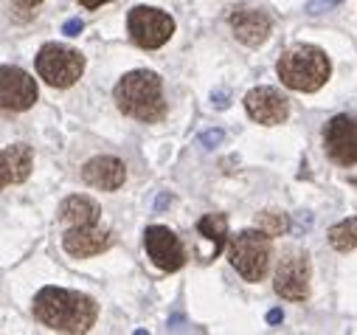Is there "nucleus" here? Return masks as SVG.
Here are the masks:
<instances>
[{
	"mask_svg": "<svg viewBox=\"0 0 357 335\" xmlns=\"http://www.w3.org/2000/svg\"><path fill=\"white\" fill-rule=\"evenodd\" d=\"M284 318V313L282 310H271V313H267V321H271V324H279Z\"/></svg>",
	"mask_w": 357,
	"mask_h": 335,
	"instance_id": "25",
	"label": "nucleus"
},
{
	"mask_svg": "<svg viewBox=\"0 0 357 335\" xmlns=\"http://www.w3.org/2000/svg\"><path fill=\"white\" fill-rule=\"evenodd\" d=\"M99 206L84 195H73L59 206V220L68 225H93L99 223Z\"/></svg>",
	"mask_w": 357,
	"mask_h": 335,
	"instance_id": "16",
	"label": "nucleus"
},
{
	"mask_svg": "<svg viewBox=\"0 0 357 335\" xmlns=\"http://www.w3.org/2000/svg\"><path fill=\"white\" fill-rule=\"evenodd\" d=\"M34 315L56 332H87L96 324L99 304L79 290L43 288L34 296Z\"/></svg>",
	"mask_w": 357,
	"mask_h": 335,
	"instance_id": "1",
	"label": "nucleus"
},
{
	"mask_svg": "<svg viewBox=\"0 0 357 335\" xmlns=\"http://www.w3.org/2000/svg\"><path fill=\"white\" fill-rule=\"evenodd\" d=\"M127 29L135 40V45L152 51L169 43V37L174 34V20L160 12V9H149V6H135L127 15Z\"/></svg>",
	"mask_w": 357,
	"mask_h": 335,
	"instance_id": "6",
	"label": "nucleus"
},
{
	"mask_svg": "<svg viewBox=\"0 0 357 335\" xmlns=\"http://www.w3.org/2000/svg\"><path fill=\"white\" fill-rule=\"evenodd\" d=\"M324 147L335 163L340 166L357 163V116L340 113L329 119L324 127Z\"/></svg>",
	"mask_w": 357,
	"mask_h": 335,
	"instance_id": "7",
	"label": "nucleus"
},
{
	"mask_svg": "<svg viewBox=\"0 0 357 335\" xmlns=\"http://www.w3.org/2000/svg\"><path fill=\"white\" fill-rule=\"evenodd\" d=\"M279 79L282 85L298 94H315L329 79V57L315 45H293L279 57Z\"/></svg>",
	"mask_w": 357,
	"mask_h": 335,
	"instance_id": "3",
	"label": "nucleus"
},
{
	"mask_svg": "<svg viewBox=\"0 0 357 335\" xmlns=\"http://www.w3.org/2000/svg\"><path fill=\"white\" fill-rule=\"evenodd\" d=\"M82 181L91 184L93 189H102V192H116L127 181V166L119 158L102 155V158H93L82 166Z\"/></svg>",
	"mask_w": 357,
	"mask_h": 335,
	"instance_id": "13",
	"label": "nucleus"
},
{
	"mask_svg": "<svg viewBox=\"0 0 357 335\" xmlns=\"http://www.w3.org/2000/svg\"><path fill=\"white\" fill-rule=\"evenodd\" d=\"M197 228H200L203 237H208V239L214 242V257H217L220 251H222L225 237H228V220H225V214H206V217L197 223Z\"/></svg>",
	"mask_w": 357,
	"mask_h": 335,
	"instance_id": "17",
	"label": "nucleus"
},
{
	"mask_svg": "<svg viewBox=\"0 0 357 335\" xmlns=\"http://www.w3.org/2000/svg\"><path fill=\"white\" fill-rule=\"evenodd\" d=\"M329 242H332L335 251H343V254L351 248H357V217H349V220L332 225L329 228Z\"/></svg>",
	"mask_w": 357,
	"mask_h": 335,
	"instance_id": "18",
	"label": "nucleus"
},
{
	"mask_svg": "<svg viewBox=\"0 0 357 335\" xmlns=\"http://www.w3.org/2000/svg\"><path fill=\"white\" fill-rule=\"evenodd\" d=\"M310 257L307 254H287L282 262H279V271H276V293L282 299H290V302H304L310 296Z\"/></svg>",
	"mask_w": 357,
	"mask_h": 335,
	"instance_id": "10",
	"label": "nucleus"
},
{
	"mask_svg": "<svg viewBox=\"0 0 357 335\" xmlns=\"http://www.w3.org/2000/svg\"><path fill=\"white\" fill-rule=\"evenodd\" d=\"M31 166H34V152L26 144H9L0 152V181L3 186L12 184H23L31 175Z\"/></svg>",
	"mask_w": 357,
	"mask_h": 335,
	"instance_id": "15",
	"label": "nucleus"
},
{
	"mask_svg": "<svg viewBox=\"0 0 357 335\" xmlns=\"http://www.w3.org/2000/svg\"><path fill=\"white\" fill-rule=\"evenodd\" d=\"M144 248L149 260L160 268V271H177L186 262V248L177 239L174 231H169L166 225H149L144 231Z\"/></svg>",
	"mask_w": 357,
	"mask_h": 335,
	"instance_id": "9",
	"label": "nucleus"
},
{
	"mask_svg": "<svg viewBox=\"0 0 357 335\" xmlns=\"http://www.w3.org/2000/svg\"><path fill=\"white\" fill-rule=\"evenodd\" d=\"M34 102H37V82H34V76L26 73L23 68H15V65L0 68V105H3V110L23 113Z\"/></svg>",
	"mask_w": 357,
	"mask_h": 335,
	"instance_id": "8",
	"label": "nucleus"
},
{
	"mask_svg": "<svg viewBox=\"0 0 357 335\" xmlns=\"http://www.w3.org/2000/svg\"><path fill=\"white\" fill-rule=\"evenodd\" d=\"M245 110L253 121L259 124H284L290 116V102L276 91V88H253L245 96Z\"/></svg>",
	"mask_w": 357,
	"mask_h": 335,
	"instance_id": "11",
	"label": "nucleus"
},
{
	"mask_svg": "<svg viewBox=\"0 0 357 335\" xmlns=\"http://www.w3.org/2000/svg\"><path fill=\"white\" fill-rule=\"evenodd\" d=\"M37 73L51 88H70L84 73V57L68 45L48 43L37 54Z\"/></svg>",
	"mask_w": 357,
	"mask_h": 335,
	"instance_id": "5",
	"label": "nucleus"
},
{
	"mask_svg": "<svg viewBox=\"0 0 357 335\" xmlns=\"http://www.w3.org/2000/svg\"><path fill=\"white\" fill-rule=\"evenodd\" d=\"M79 3H82L84 9H99L102 3H110V0H79Z\"/></svg>",
	"mask_w": 357,
	"mask_h": 335,
	"instance_id": "24",
	"label": "nucleus"
},
{
	"mask_svg": "<svg viewBox=\"0 0 357 335\" xmlns=\"http://www.w3.org/2000/svg\"><path fill=\"white\" fill-rule=\"evenodd\" d=\"M82 29H84V23H82V20H68V23H65V29H62V31H65V34H68V37H76V34H79V31H82Z\"/></svg>",
	"mask_w": 357,
	"mask_h": 335,
	"instance_id": "22",
	"label": "nucleus"
},
{
	"mask_svg": "<svg viewBox=\"0 0 357 335\" xmlns=\"http://www.w3.org/2000/svg\"><path fill=\"white\" fill-rule=\"evenodd\" d=\"M222 138H225V135H222V130H211V133H203V135H200V141H203L206 147H217Z\"/></svg>",
	"mask_w": 357,
	"mask_h": 335,
	"instance_id": "21",
	"label": "nucleus"
},
{
	"mask_svg": "<svg viewBox=\"0 0 357 335\" xmlns=\"http://www.w3.org/2000/svg\"><path fill=\"white\" fill-rule=\"evenodd\" d=\"M271 234H264L261 228L231 237V265L245 282H261L271 268Z\"/></svg>",
	"mask_w": 357,
	"mask_h": 335,
	"instance_id": "4",
	"label": "nucleus"
},
{
	"mask_svg": "<svg viewBox=\"0 0 357 335\" xmlns=\"http://www.w3.org/2000/svg\"><path fill=\"white\" fill-rule=\"evenodd\" d=\"M337 3H343V0H310L307 12H310V15H321V12H329V9H335Z\"/></svg>",
	"mask_w": 357,
	"mask_h": 335,
	"instance_id": "20",
	"label": "nucleus"
},
{
	"mask_svg": "<svg viewBox=\"0 0 357 335\" xmlns=\"http://www.w3.org/2000/svg\"><path fill=\"white\" fill-rule=\"evenodd\" d=\"M113 245V234L107 228H102L99 223L93 225H70V231L62 237V248L70 257H96L102 251H107Z\"/></svg>",
	"mask_w": 357,
	"mask_h": 335,
	"instance_id": "12",
	"label": "nucleus"
},
{
	"mask_svg": "<svg viewBox=\"0 0 357 335\" xmlns=\"http://www.w3.org/2000/svg\"><path fill=\"white\" fill-rule=\"evenodd\" d=\"M116 105L124 116L135 121H144V124L160 121L166 113L160 76L152 70H132L121 76V82L116 85Z\"/></svg>",
	"mask_w": 357,
	"mask_h": 335,
	"instance_id": "2",
	"label": "nucleus"
},
{
	"mask_svg": "<svg viewBox=\"0 0 357 335\" xmlns=\"http://www.w3.org/2000/svg\"><path fill=\"white\" fill-rule=\"evenodd\" d=\"M256 225H259L264 234H271V237H282L290 223H287V217H284L282 211H261V214L256 217Z\"/></svg>",
	"mask_w": 357,
	"mask_h": 335,
	"instance_id": "19",
	"label": "nucleus"
},
{
	"mask_svg": "<svg viewBox=\"0 0 357 335\" xmlns=\"http://www.w3.org/2000/svg\"><path fill=\"white\" fill-rule=\"evenodd\" d=\"M214 107H220V110L228 107V91H217L214 94Z\"/></svg>",
	"mask_w": 357,
	"mask_h": 335,
	"instance_id": "23",
	"label": "nucleus"
},
{
	"mask_svg": "<svg viewBox=\"0 0 357 335\" xmlns=\"http://www.w3.org/2000/svg\"><path fill=\"white\" fill-rule=\"evenodd\" d=\"M231 29L236 34L239 43H245L248 48H256L267 40L271 34V17L256 9H234L231 12Z\"/></svg>",
	"mask_w": 357,
	"mask_h": 335,
	"instance_id": "14",
	"label": "nucleus"
},
{
	"mask_svg": "<svg viewBox=\"0 0 357 335\" xmlns=\"http://www.w3.org/2000/svg\"><path fill=\"white\" fill-rule=\"evenodd\" d=\"M20 6H26V9H31V6H37V3H43V0H17Z\"/></svg>",
	"mask_w": 357,
	"mask_h": 335,
	"instance_id": "26",
	"label": "nucleus"
}]
</instances>
